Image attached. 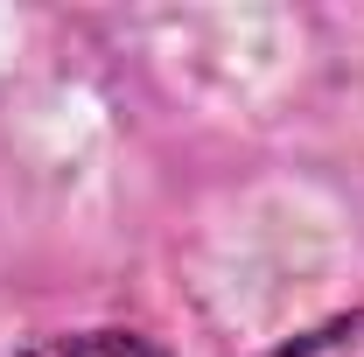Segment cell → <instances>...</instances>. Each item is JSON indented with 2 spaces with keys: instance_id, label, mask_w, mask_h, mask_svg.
Instances as JSON below:
<instances>
[{
  "instance_id": "2",
  "label": "cell",
  "mask_w": 364,
  "mask_h": 357,
  "mask_svg": "<svg viewBox=\"0 0 364 357\" xmlns=\"http://www.w3.org/2000/svg\"><path fill=\"white\" fill-rule=\"evenodd\" d=\"M273 357H364V309L336 315V322H322V329L294 336V343H280Z\"/></svg>"
},
{
  "instance_id": "1",
  "label": "cell",
  "mask_w": 364,
  "mask_h": 357,
  "mask_svg": "<svg viewBox=\"0 0 364 357\" xmlns=\"http://www.w3.org/2000/svg\"><path fill=\"white\" fill-rule=\"evenodd\" d=\"M21 357H168L161 343H147L134 329H77V336H49Z\"/></svg>"
}]
</instances>
